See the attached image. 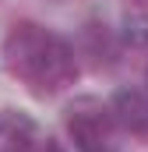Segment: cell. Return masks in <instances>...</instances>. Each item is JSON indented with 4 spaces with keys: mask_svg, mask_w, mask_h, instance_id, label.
I'll use <instances>...</instances> for the list:
<instances>
[{
    "mask_svg": "<svg viewBox=\"0 0 148 152\" xmlns=\"http://www.w3.org/2000/svg\"><path fill=\"white\" fill-rule=\"evenodd\" d=\"M64 124L78 152H113L116 149V120L110 106L95 96H78L64 110Z\"/></svg>",
    "mask_w": 148,
    "mask_h": 152,
    "instance_id": "2",
    "label": "cell"
},
{
    "mask_svg": "<svg viewBox=\"0 0 148 152\" xmlns=\"http://www.w3.org/2000/svg\"><path fill=\"white\" fill-rule=\"evenodd\" d=\"M145 85H148V71H145Z\"/></svg>",
    "mask_w": 148,
    "mask_h": 152,
    "instance_id": "8",
    "label": "cell"
},
{
    "mask_svg": "<svg viewBox=\"0 0 148 152\" xmlns=\"http://www.w3.org/2000/svg\"><path fill=\"white\" fill-rule=\"evenodd\" d=\"M131 11H138V14H148V0H131Z\"/></svg>",
    "mask_w": 148,
    "mask_h": 152,
    "instance_id": "7",
    "label": "cell"
},
{
    "mask_svg": "<svg viewBox=\"0 0 148 152\" xmlns=\"http://www.w3.org/2000/svg\"><path fill=\"white\" fill-rule=\"evenodd\" d=\"M28 152H64V149H60L57 142H36V145H32Z\"/></svg>",
    "mask_w": 148,
    "mask_h": 152,
    "instance_id": "6",
    "label": "cell"
},
{
    "mask_svg": "<svg viewBox=\"0 0 148 152\" xmlns=\"http://www.w3.org/2000/svg\"><path fill=\"white\" fill-rule=\"evenodd\" d=\"M4 67L32 96H57L78 78V57L64 36L36 21H18L4 39Z\"/></svg>",
    "mask_w": 148,
    "mask_h": 152,
    "instance_id": "1",
    "label": "cell"
},
{
    "mask_svg": "<svg viewBox=\"0 0 148 152\" xmlns=\"http://www.w3.org/2000/svg\"><path fill=\"white\" fill-rule=\"evenodd\" d=\"M123 39L134 42V46H145L148 42V14L127 11V18H123Z\"/></svg>",
    "mask_w": 148,
    "mask_h": 152,
    "instance_id": "5",
    "label": "cell"
},
{
    "mask_svg": "<svg viewBox=\"0 0 148 152\" xmlns=\"http://www.w3.org/2000/svg\"><path fill=\"white\" fill-rule=\"evenodd\" d=\"M39 142V124L21 110H0V152H28Z\"/></svg>",
    "mask_w": 148,
    "mask_h": 152,
    "instance_id": "4",
    "label": "cell"
},
{
    "mask_svg": "<svg viewBox=\"0 0 148 152\" xmlns=\"http://www.w3.org/2000/svg\"><path fill=\"white\" fill-rule=\"evenodd\" d=\"M110 113L116 120V127L138 134V138H148V96L138 92V88H120L110 103Z\"/></svg>",
    "mask_w": 148,
    "mask_h": 152,
    "instance_id": "3",
    "label": "cell"
}]
</instances>
